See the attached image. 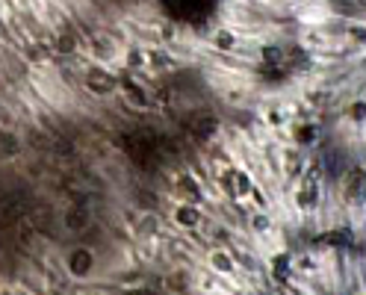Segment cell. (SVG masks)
I'll use <instances>...</instances> for the list:
<instances>
[{
  "label": "cell",
  "mask_w": 366,
  "mask_h": 295,
  "mask_svg": "<svg viewBox=\"0 0 366 295\" xmlns=\"http://www.w3.org/2000/svg\"><path fill=\"white\" fill-rule=\"evenodd\" d=\"M65 269H68V275L71 278H77V280H83L92 275V269H95V251L92 248H74L68 254V260H65Z\"/></svg>",
  "instance_id": "6da1fadb"
},
{
  "label": "cell",
  "mask_w": 366,
  "mask_h": 295,
  "mask_svg": "<svg viewBox=\"0 0 366 295\" xmlns=\"http://www.w3.org/2000/svg\"><path fill=\"white\" fill-rule=\"evenodd\" d=\"M222 183H225V192L239 195V198H248V192L254 189L251 177H248L245 172H236V168H227V172L222 174Z\"/></svg>",
  "instance_id": "7a4b0ae2"
},
{
  "label": "cell",
  "mask_w": 366,
  "mask_h": 295,
  "mask_svg": "<svg viewBox=\"0 0 366 295\" xmlns=\"http://www.w3.org/2000/svg\"><path fill=\"white\" fill-rule=\"evenodd\" d=\"M86 86L95 92V95H109L112 89L118 86V77H112L109 71H101V68H92L86 74Z\"/></svg>",
  "instance_id": "3957f363"
},
{
  "label": "cell",
  "mask_w": 366,
  "mask_h": 295,
  "mask_svg": "<svg viewBox=\"0 0 366 295\" xmlns=\"http://www.w3.org/2000/svg\"><path fill=\"white\" fill-rule=\"evenodd\" d=\"M124 86V92L130 95V101L136 106H148L151 104V98H148V92H145V86H139L136 80H133V74H121V80H118Z\"/></svg>",
  "instance_id": "277c9868"
},
{
  "label": "cell",
  "mask_w": 366,
  "mask_h": 295,
  "mask_svg": "<svg viewBox=\"0 0 366 295\" xmlns=\"http://www.w3.org/2000/svg\"><path fill=\"white\" fill-rule=\"evenodd\" d=\"M296 207L301 209V213L319 207V189H316L313 183H304L301 189H296Z\"/></svg>",
  "instance_id": "5b68a950"
},
{
  "label": "cell",
  "mask_w": 366,
  "mask_h": 295,
  "mask_svg": "<svg viewBox=\"0 0 366 295\" xmlns=\"http://www.w3.org/2000/svg\"><path fill=\"white\" fill-rule=\"evenodd\" d=\"M89 222H92V216H89L86 207H74L65 213V227H68L71 233H77V230H86Z\"/></svg>",
  "instance_id": "8992f818"
},
{
  "label": "cell",
  "mask_w": 366,
  "mask_h": 295,
  "mask_svg": "<svg viewBox=\"0 0 366 295\" xmlns=\"http://www.w3.org/2000/svg\"><path fill=\"white\" fill-rule=\"evenodd\" d=\"M175 222L180 227H198V222H201V213H198V207L195 204H180V207L175 209Z\"/></svg>",
  "instance_id": "52a82bcc"
},
{
  "label": "cell",
  "mask_w": 366,
  "mask_h": 295,
  "mask_svg": "<svg viewBox=\"0 0 366 295\" xmlns=\"http://www.w3.org/2000/svg\"><path fill=\"white\" fill-rule=\"evenodd\" d=\"M210 266H213L216 272H222V275H233V272H236V260H233L227 251H213V254H210Z\"/></svg>",
  "instance_id": "ba28073f"
},
{
  "label": "cell",
  "mask_w": 366,
  "mask_h": 295,
  "mask_svg": "<svg viewBox=\"0 0 366 295\" xmlns=\"http://www.w3.org/2000/svg\"><path fill=\"white\" fill-rule=\"evenodd\" d=\"M77 48H80V41H77L74 33H62V35H56V41H53V51L59 53V56H71Z\"/></svg>",
  "instance_id": "9c48e42d"
},
{
  "label": "cell",
  "mask_w": 366,
  "mask_h": 295,
  "mask_svg": "<svg viewBox=\"0 0 366 295\" xmlns=\"http://www.w3.org/2000/svg\"><path fill=\"white\" fill-rule=\"evenodd\" d=\"M293 136H296V142L298 145H313L316 142V136H319V130H316V124H296L293 127Z\"/></svg>",
  "instance_id": "30bf717a"
},
{
  "label": "cell",
  "mask_w": 366,
  "mask_h": 295,
  "mask_svg": "<svg viewBox=\"0 0 366 295\" xmlns=\"http://www.w3.org/2000/svg\"><path fill=\"white\" fill-rule=\"evenodd\" d=\"M272 272H275V278H278L280 283L290 278V272H293V260H290V254H278V257L272 260Z\"/></svg>",
  "instance_id": "8fae6325"
},
{
  "label": "cell",
  "mask_w": 366,
  "mask_h": 295,
  "mask_svg": "<svg viewBox=\"0 0 366 295\" xmlns=\"http://www.w3.org/2000/svg\"><path fill=\"white\" fill-rule=\"evenodd\" d=\"M159 230V222L154 213H142L139 216V225H136V233L139 236H151V233H157Z\"/></svg>",
  "instance_id": "7c38bea8"
},
{
  "label": "cell",
  "mask_w": 366,
  "mask_h": 295,
  "mask_svg": "<svg viewBox=\"0 0 366 295\" xmlns=\"http://www.w3.org/2000/svg\"><path fill=\"white\" fill-rule=\"evenodd\" d=\"M21 151V142L15 133H0V154L3 156H15Z\"/></svg>",
  "instance_id": "4fadbf2b"
},
{
  "label": "cell",
  "mask_w": 366,
  "mask_h": 295,
  "mask_svg": "<svg viewBox=\"0 0 366 295\" xmlns=\"http://www.w3.org/2000/svg\"><path fill=\"white\" fill-rule=\"evenodd\" d=\"M213 45H216L219 51H233V48H236V35L230 33V30H219V33L213 35Z\"/></svg>",
  "instance_id": "5bb4252c"
},
{
  "label": "cell",
  "mask_w": 366,
  "mask_h": 295,
  "mask_svg": "<svg viewBox=\"0 0 366 295\" xmlns=\"http://www.w3.org/2000/svg\"><path fill=\"white\" fill-rule=\"evenodd\" d=\"M260 56H263V62H269L272 68H280V62H283V51L275 48V45H266L260 51Z\"/></svg>",
  "instance_id": "9a60e30c"
},
{
  "label": "cell",
  "mask_w": 366,
  "mask_h": 295,
  "mask_svg": "<svg viewBox=\"0 0 366 295\" xmlns=\"http://www.w3.org/2000/svg\"><path fill=\"white\" fill-rule=\"evenodd\" d=\"M145 62L154 65V68H169V65H172V59H169L162 51H148L145 53Z\"/></svg>",
  "instance_id": "2e32d148"
},
{
  "label": "cell",
  "mask_w": 366,
  "mask_h": 295,
  "mask_svg": "<svg viewBox=\"0 0 366 295\" xmlns=\"http://www.w3.org/2000/svg\"><path fill=\"white\" fill-rule=\"evenodd\" d=\"M269 225H272V222H269V216H266V213H254V219H251V227H254L257 233L269 230Z\"/></svg>",
  "instance_id": "e0dca14e"
},
{
  "label": "cell",
  "mask_w": 366,
  "mask_h": 295,
  "mask_svg": "<svg viewBox=\"0 0 366 295\" xmlns=\"http://www.w3.org/2000/svg\"><path fill=\"white\" fill-rule=\"evenodd\" d=\"M127 65H130V68H139V65H145V53H142L139 48H133V51L127 53Z\"/></svg>",
  "instance_id": "ac0fdd59"
},
{
  "label": "cell",
  "mask_w": 366,
  "mask_h": 295,
  "mask_svg": "<svg viewBox=\"0 0 366 295\" xmlns=\"http://www.w3.org/2000/svg\"><path fill=\"white\" fill-rule=\"evenodd\" d=\"M363 112H366L363 101H354V106H351V121H363Z\"/></svg>",
  "instance_id": "d6986e66"
},
{
  "label": "cell",
  "mask_w": 366,
  "mask_h": 295,
  "mask_svg": "<svg viewBox=\"0 0 366 295\" xmlns=\"http://www.w3.org/2000/svg\"><path fill=\"white\" fill-rule=\"evenodd\" d=\"M283 121H287V115H283L280 109H272V112H269V124H272V127H280Z\"/></svg>",
  "instance_id": "ffe728a7"
},
{
  "label": "cell",
  "mask_w": 366,
  "mask_h": 295,
  "mask_svg": "<svg viewBox=\"0 0 366 295\" xmlns=\"http://www.w3.org/2000/svg\"><path fill=\"white\" fill-rule=\"evenodd\" d=\"M172 35H175V30H172V24H166V27H162V38H166V41H169V38H172Z\"/></svg>",
  "instance_id": "44dd1931"
},
{
  "label": "cell",
  "mask_w": 366,
  "mask_h": 295,
  "mask_svg": "<svg viewBox=\"0 0 366 295\" xmlns=\"http://www.w3.org/2000/svg\"><path fill=\"white\" fill-rule=\"evenodd\" d=\"M351 38H354V41H363V30H360V27H354V30H351Z\"/></svg>",
  "instance_id": "7402d4cb"
}]
</instances>
